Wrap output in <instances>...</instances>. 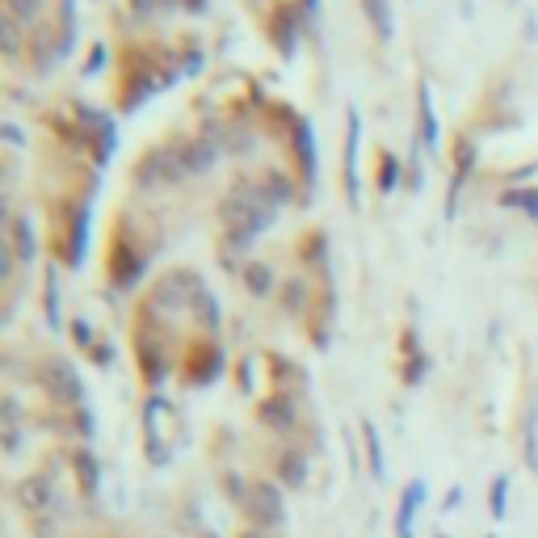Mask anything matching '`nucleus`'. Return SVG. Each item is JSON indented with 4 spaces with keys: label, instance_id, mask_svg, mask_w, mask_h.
<instances>
[{
    "label": "nucleus",
    "instance_id": "7",
    "mask_svg": "<svg viewBox=\"0 0 538 538\" xmlns=\"http://www.w3.org/2000/svg\"><path fill=\"white\" fill-rule=\"evenodd\" d=\"M366 446H370V463H375V471L383 475V455H379V438H375V429H366Z\"/></svg>",
    "mask_w": 538,
    "mask_h": 538
},
{
    "label": "nucleus",
    "instance_id": "3",
    "mask_svg": "<svg viewBox=\"0 0 538 538\" xmlns=\"http://www.w3.org/2000/svg\"><path fill=\"white\" fill-rule=\"evenodd\" d=\"M421 143L425 147H438V118H433V101H429V89L421 84Z\"/></svg>",
    "mask_w": 538,
    "mask_h": 538
},
{
    "label": "nucleus",
    "instance_id": "8",
    "mask_svg": "<svg viewBox=\"0 0 538 538\" xmlns=\"http://www.w3.org/2000/svg\"><path fill=\"white\" fill-rule=\"evenodd\" d=\"M438 538H446V534H438Z\"/></svg>",
    "mask_w": 538,
    "mask_h": 538
},
{
    "label": "nucleus",
    "instance_id": "4",
    "mask_svg": "<svg viewBox=\"0 0 538 538\" xmlns=\"http://www.w3.org/2000/svg\"><path fill=\"white\" fill-rule=\"evenodd\" d=\"M366 13H370V21H375L379 38H392V13H387L383 0H366Z\"/></svg>",
    "mask_w": 538,
    "mask_h": 538
},
{
    "label": "nucleus",
    "instance_id": "5",
    "mask_svg": "<svg viewBox=\"0 0 538 538\" xmlns=\"http://www.w3.org/2000/svg\"><path fill=\"white\" fill-rule=\"evenodd\" d=\"M505 492H509L505 479H496V484H492V518H505Z\"/></svg>",
    "mask_w": 538,
    "mask_h": 538
},
{
    "label": "nucleus",
    "instance_id": "2",
    "mask_svg": "<svg viewBox=\"0 0 538 538\" xmlns=\"http://www.w3.org/2000/svg\"><path fill=\"white\" fill-rule=\"evenodd\" d=\"M358 114H349V139H345V186H349V198H358Z\"/></svg>",
    "mask_w": 538,
    "mask_h": 538
},
{
    "label": "nucleus",
    "instance_id": "1",
    "mask_svg": "<svg viewBox=\"0 0 538 538\" xmlns=\"http://www.w3.org/2000/svg\"><path fill=\"white\" fill-rule=\"evenodd\" d=\"M421 501H425V484L416 479V484L404 492V505H400V513H396V538H412V522H416Z\"/></svg>",
    "mask_w": 538,
    "mask_h": 538
},
{
    "label": "nucleus",
    "instance_id": "6",
    "mask_svg": "<svg viewBox=\"0 0 538 538\" xmlns=\"http://www.w3.org/2000/svg\"><path fill=\"white\" fill-rule=\"evenodd\" d=\"M505 202H522L526 215H538V190H526V194H509Z\"/></svg>",
    "mask_w": 538,
    "mask_h": 538
}]
</instances>
